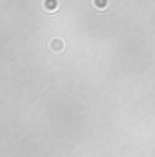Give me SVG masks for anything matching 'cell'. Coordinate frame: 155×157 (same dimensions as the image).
Listing matches in <instances>:
<instances>
[{"label": "cell", "mask_w": 155, "mask_h": 157, "mask_svg": "<svg viewBox=\"0 0 155 157\" xmlns=\"http://www.w3.org/2000/svg\"><path fill=\"white\" fill-rule=\"evenodd\" d=\"M44 7H46L47 11H55V9L59 7V2H57V0H44Z\"/></svg>", "instance_id": "1"}, {"label": "cell", "mask_w": 155, "mask_h": 157, "mask_svg": "<svg viewBox=\"0 0 155 157\" xmlns=\"http://www.w3.org/2000/svg\"><path fill=\"white\" fill-rule=\"evenodd\" d=\"M93 6L97 9H106L108 7V0H93Z\"/></svg>", "instance_id": "2"}, {"label": "cell", "mask_w": 155, "mask_h": 157, "mask_svg": "<svg viewBox=\"0 0 155 157\" xmlns=\"http://www.w3.org/2000/svg\"><path fill=\"white\" fill-rule=\"evenodd\" d=\"M51 49H53V51H60V49H62V40H53V42H51Z\"/></svg>", "instance_id": "3"}]
</instances>
